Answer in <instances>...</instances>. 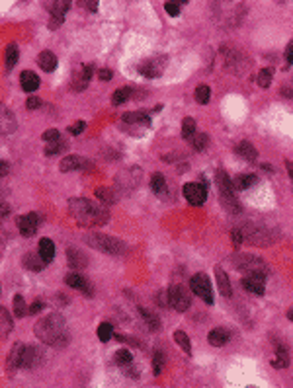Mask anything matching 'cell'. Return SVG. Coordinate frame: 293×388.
Listing matches in <instances>:
<instances>
[{
  "instance_id": "7402d4cb",
  "label": "cell",
  "mask_w": 293,
  "mask_h": 388,
  "mask_svg": "<svg viewBox=\"0 0 293 388\" xmlns=\"http://www.w3.org/2000/svg\"><path fill=\"white\" fill-rule=\"evenodd\" d=\"M215 281H217V287H219V293L223 296H231L233 295V289H231V279L229 275L225 273L223 267H215Z\"/></svg>"
},
{
  "instance_id": "5b68a950",
  "label": "cell",
  "mask_w": 293,
  "mask_h": 388,
  "mask_svg": "<svg viewBox=\"0 0 293 388\" xmlns=\"http://www.w3.org/2000/svg\"><path fill=\"white\" fill-rule=\"evenodd\" d=\"M231 264L237 271L246 273V275H260L266 277L268 275V266L266 262L258 257V255L252 254H233L231 255Z\"/></svg>"
},
{
  "instance_id": "94428289",
  "label": "cell",
  "mask_w": 293,
  "mask_h": 388,
  "mask_svg": "<svg viewBox=\"0 0 293 388\" xmlns=\"http://www.w3.org/2000/svg\"><path fill=\"white\" fill-rule=\"evenodd\" d=\"M287 318H289V320L293 322V307L289 308V310H287Z\"/></svg>"
},
{
  "instance_id": "91938a15",
  "label": "cell",
  "mask_w": 293,
  "mask_h": 388,
  "mask_svg": "<svg viewBox=\"0 0 293 388\" xmlns=\"http://www.w3.org/2000/svg\"><path fill=\"white\" fill-rule=\"evenodd\" d=\"M282 92H283L285 98H293V88H283Z\"/></svg>"
},
{
  "instance_id": "7c38bea8",
  "label": "cell",
  "mask_w": 293,
  "mask_h": 388,
  "mask_svg": "<svg viewBox=\"0 0 293 388\" xmlns=\"http://www.w3.org/2000/svg\"><path fill=\"white\" fill-rule=\"evenodd\" d=\"M184 197H186V201L190 205H199L205 203V199H207V189H205V185L203 184H196V182H190V184L184 185Z\"/></svg>"
},
{
  "instance_id": "8d00e7d4",
  "label": "cell",
  "mask_w": 293,
  "mask_h": 388,
  "mask_svg": "<svg viewBox=\"0 0 293 388\" xmlns=\"http://www.w3.org/2000/svg\"><path fill=\"white\" fill-rule=\"evenodd\" d=\"M114 361L119 365V367H127V365H131V363H133V355H131L127 349H119V351H115Z\"/></svg>"
},
{
  "instance_id": "f907efd6",
  "label": "cell",
  "mask_w": 293,
  "mask_h": 388,
  "mask_svg": "<svg viewBox=\"0 0 293 388\" xmlns=\"http://www.w3.org/2000/svg\"><path fill=\"white\" fill-rule=\"evenodd\" d=\"M84 127H86V123L84 121H74V125L69 127V133L71 135H80L84 131Z\"/></svg>"
},
{
  "instance_id": "484cf974",
  "label": "cell",
  "mask_w": 293,
  "mask_h": 388,
  "mask_svg": "<svg viewBox=\"0 0 293 388\" xmlns=\"http://www.w3.org/2000/svg\"><path fill=\"white\" fill-rule=\"evenodd\" d=\"M37 64L45 72H53L57 69V57L51 51H41L37 55Z\"/></svg>"
},
{
  "instance_id": "8fae6325",
  "label": "cell",
  "mask_w": 293,
  "mask_h": 388,
  "mask_svg": "<svg viewBox=\"0 0 293 388\" xmlns=\"http://www.w3.org/2000/svg\"><path fill=\"white\" fill-rule=\"evenodd\" d=\"M149 115L145 113H137V112H129V113H123V117H121V125L119 127H123L127 131H131V133H141V129H146L149 127Z\"/></svg>"
},
{
  "instance_id": "7dc6e473",
  "label": "cell",
  "mask_w": 293,
  "mask_h": 388,
  "mask_svg": "<svg viewBox=\"0 0 293 388\" xmlns=\"http://www.w3.org/2000/svg\"><path fill=\"white\" fill-rule=\"evenodd\" d=\"M45 143H57V141H61V133L57 131V129H47L41 137Z\"/></svg>"
},
{
  "instance_id": "d6986e66",
  "label": "cell",
  "mask_w": 293,
  "mask_h": 388,
  "mask_svg": "<svg viewBox=\"0 0 293 388\" xmlns=\"http://www.w3.org/2000/svg\"><path fill=\"white\" fill-rule=\"evenodd\" d=\"M266 277H260V275H246L244 279H241V285L246 289V291H250L254 295H264V291H266Z\"/></svg>"
},
{
  "instance_id": "d590c367",
  "label": "cell",
  "mask_w": 293,
  "mask_h": 388,
  "mask_svg": "<svg viewBox=\"0 0 293 388\" xmlns=\"http://www.w3.org/2000/svg\"><path fill=\"white\" fill-rule=\"evenodd\" d=\"M164 363H166V359H164V353L160 351V349H155L153 351V373L155 375H160L162 373V369H164Z\"/></svg>"
},
{
  "instance_id": "6da1fadb",
  "label": "cell",
  "mask_w": 293,
  "mask_h": 388,
  "mask_svg": "<svg viewBox=\"0 0 293 388\" xmlns=\"http://www.w3.org/2000/svg\"><path fill=\"white\" fill-rule=\"evenodd\" d=\"M35 336L39 341H43L45 346H53L59 348L65 346L69 341V332H67V322L59 312H53L49 316H45L35 324Z\"/></svg>"
},
{
  "instance_id": "681fc988",
  "label": "cell",
  "mask_w": 293,
  "mask_h": 388,
  "mask_svg": "<svg viewBox=\"0 0 293 388\" xmlns=\"http://www.w3.org/2000/svg\"><path fill=\"white\" fill-rule=\"evenodd\" d=\"M43 102L39 100V98H35V96H30L28 100H26V107L28 110H37V107H41Z\"/></svg>"
},
{
  "instance_id": "7bdbcfd3",
  "label": "cell",
  "mask_w": 293,
  "mask_h": 388,
  "mask_svg": "<svg viewBox=\"0 0 293 388\" xmlns=\"http://www.w3.org/2000/svg\"><path fill=\"white\" fill-rule=\"evenodd\" d=\"M14 314L18 318H24L28 314V307H26V303H24V296L22 295H16L14 296Z\"/></svg>"
},
{
  "instance_id": "d4e9b609",
  "label": "cell",
  "mask_w": 293,
  "mask_h": 388,
  "mask_svg": "<svg viewBox=\"0 0 293 388\" xmlns=\"http://www.w3.org/2000/svg\"><path fill=\"white\" fill-rule=\"evenodd\" d=\"M67 260H69V266L74 267V269H82V267L88 266V257H86L82 252L74 250V248H69V250H67Z\"/></svg>"
},
{
  "instance_id": "e0dca14e",
  "label": "cell",
  "mask_w": 293,
  "mask_h": 388,
  "mask_svg": "<svg viewBox=\"0 0 293 388\" xmlns=\"http://www.w3.org/2000/svg\"><path fill=\"white\" fill-rule=\"evenodd\" d=\"M16 129H18V125H16L14 113H12L4 103H0V133L10 135V133H14Z\"/></svg>"
},
{
  "instance_id": "60d3db41",
  "label": "cell",
  "mask_w": 293,
  "mask_h": 388,
  "mask_svg": "<svg viewBox=\"0 0 293 388\" xmlns=\"http://www.w3.org/2000/svg\"><path fill=\"white\" fill-rule=\"evenodd\" d=\"M272 74H274L272 69H262V71L258 72V78H256L258 86H260V88H268V86L272 84Z\"/></svg>"
},
{
  "instance_id": "ab89813d",
  "label": "cell",
  "mask_w": 293,
  "mask_h": 388,
  "mask_svg": "<svg viewBox=\"0 0 293 388\" xmlns=\"http://www.w3.org/2000/svg\"><path fill=\"white\" fill-rule=\"evenodd\" d=\"M18 47L14 45V43H10L8 47H6V69H12L16 62H18Z\"/></svg>"
},
{
  "instance_id": "9c48e42d",
  "label": "cell",
  "mask_w": 293,
  "mask_h": 388,
  "mask_svg": "<svg viewBox=\"0 0 293 388\" xmlns=\"http://www.w3.org/2000/svg\"><path fill=\"white\" fill-rule=\"evenodd\" d=\"M221 53L225 55V62H227V69H229V71L237 72V74H242L244 71H248V67H250L248 57H244V55H241L239 51L229 49V47H223Z\"/></svg>"
},
{
  "instance_id": "836d02e7",
  "label": "cell",
  "mask_w": 293,
  "mask_h": 388,
  "mask_svg": "<svg viewBox=\"0 0 293 388\" xmlns=\"http://www.w3.org/2000/svg\"><path fill=\"white\" fill-rule=\"evenodd\" d=\"M174 341L178 343V348L184 351V353H192V343H190V337L186 332H182V330H176L174 332Z\"/></svg>"
},
{
  "instance_id": "603a6c76",
  "label": "cell",
  "mask_w": 293,
  "mask_h": 388,
  "mask_svg": "<svg viewBox=\"0 0 293 388\" xmlns=\"http://www.w3.org/2000/svg\"><path fill=\"white\" fill-rule=\"evenodd\" d=\"M22 349H24V346H22V343H16V346L10 349V353H8V359H6V371H8V375H14V373H16V369L20 367Z\"/></svg>"
},
{
  "instance_id": "83f0119b",
  "label": "cell",
  "mask_w": 293,
  "mask_h": 388,
  "mask_svg": "<svg viewBox=\"0 0 293 388\" xmlns=\"http://www.w3.org/2000/svg\"><path fill=\"white\" fill-rule=\"evenodd\" d=\"M256 182H258V178L254 174H239L233 178V187L235 189H250Z\"/></svg>"
},
{
  "instance_id": "277c9868",
  "label": "cell",
  "mask_w": 293,
  "mask_h": 388,
  "mask_svg": "<svg viewBox=\"0 0 293 388\" xmlns=\"http://www.w3.org/2000/svg\"><path fill=\"white\" fill-rule=\"evenodd\" d=\"M217 185H219V197H221V205L225 207V211L231 214H239L242 211L241 203L235 195V187H233V180H231L225 170H217Z\"/></svg>"
},
{
  "instance_id": "f546056e",
  "label": "cell",
  "mask_w": 293,
  "mask_h": 388,
  "mask_svg": "<svg viewBox=\"0 0 293 388\" xmlns=\"http://www.w3.org/2000/svg\"><path fill=\"white\" fill-rule=\"evenodd\" d=\"M139 312H141V316H143L146 328H149L151 332H158V330H160V318H158L153 310H149V308H139Z\"/></svg>"
},
{
  "instance_id": "e575fe53",
  "label": "cell",
  "mask_w": 293,
  "mask_h": 388,
  "mask_svg": "<svg viewBox=\"0 0 293 388\" xmlns=\"http://www.w3.org/2000/svg\"><path fill=\"white\" fill-rule=\"evenodd\" d=\"M96 197H98V199H100L104 205L115 203V193L110 189V187H106V185H102V187H98V189H96Z\"/></svg>"
},
{
  "instance_id": "5bb4252c",
  "label": "cell",
  "mask_w": 293,
  "mask_h": 388,
  "mask_svg": "<svg viewBox=\"0 0 293 388\" xmlns=\"http://www.w3.org/2000/svg\"><path fill=\"white\" fill-rule=\"evenodd\" d=\"M37 226H39V214L37 213L22 214L18 219V228L24 236H33L37 232Z\"/></svg>"
},
{
  "instance_id": "ffe728a7",
  "label": "cell",
  "mask_w": 293,
  "mask_h": 388,
  "mask_svg": "<svg viewBox=\"0 0 293 388\" xmlns=\"http://www.w3.org/2000/svg\"><path fill=\"white\" fill-rule=\"evenodd\" d=\"M59 166H61V172L69 174V172H74V170H80V168L88 166V164H86V160L80 158V156H76V154H69V156H65L63 160H61Z\"/></svg>"
},
{
  "instance_id": "74e56055",
  "label": "cell",
  "mask_w": 293,
  "mask_h": 388,
  "mask_svg": "<svg viewBox=\"0 0 293 388\" xmlns=\"http://www.w3.org/2000/svg\"><path fill=\"white\" fill-rule=\"evenodd\" d=\"M131 98V90L129 88H117L112 96V103L114 105H121V103H125L127 100Z\"/></svg>"
},
{
  "instance_id": "cb8c5ba5",
  "label": "cell",
  "mask_w": 293,
  "mask_h": 388,
  "mask_svg": "<svg viewBox=\"0 0 293 388\" xmlns=\"http://www.w3.org/2000/svg\"><path fill=\"white\" fill-rule=\"evenodd\" d=\"M20 84L24 92H35L39 88V76L32 71H24L20 74Z\"/></svg>"
},
{
  "instance_id": "f1b7e54d",
  "label": "cell",
  "mask_w": 293,
  "mask_h": 388,
  "mask_svg": "<svg viewBox=\"0 0 293 388\" xmlns=\"http://www.w3.org/2000/svg\"><path fill=\"white\" fill-rule=\"evenodd\" d=\"M237 154L241 156L242 160H248V162H254V160H256V156H258L256 148H254L248 141H242V143L237 144Z\"/></svg>"
},
{
  "instance_id": "1f68e13d",
  "label": "cell",
  "mask_w": 293,
  "mask_h": 388,
  "mask_svg": "<svg viewBox=\"0 0 293 388\" xmlns=\"http://www.w3.org/2000/svg\"><path fill=\"white\" fill-rule=\"evenodd\" d=\"M12 316L6 308H0V337H6L12 332Z\"/></svg>"
},
{
  "instance_id": "f35d334b",
  "label": "cell",
  "mask_w": 293,
  "mask_h": 388,
  "mask_svg": "<svg viewBox=\"0 0 293 388\" xmlns=\"http://www.w3.org/2000/svg\"><path fill=\"white\" fill-rule=\"evenodd\" d=\"M114 336V326L110 324V322H102L100 326H98V339L100 341H110V337Z\"/></svg>"
},
{
  "instance_id": "8992f818",
  "label": "cell",
  "mask_w": 293,
  "mask_h": 388,
  "mask_svg": "<svg viewBox=\"0 0 293 388\" xmlns=\"http://www.w3.org/2000/svg\"><path fill=\"white\" fill-rule=\"evenodd\" d=\"M84 242L88 246H92L100 252H106V254H123L125 252V244L119 240V238H114V236L108 234H90L84 238Z\"/></svg>"
},
{
  "instance_id": "3957f363",
  "label": "cell",
  "mask_w": 293,
  "mask_h": 388,
  "mask_svg": "<svg viewBox=\"0 0 293 388\" xmlns=\"http://www.w3.org/2000/svg\"><path fill=\"white\" fill-rule=\"evenodd\" d=\"M239 232L242 234V242L254 246H270L280 238L278 230L264 225H254V223H244L242 226H239Z\"/></svg>"
},
{
  "instance_id": "7a4b0ae2",
  "label": "cell",
  "mask_w": 293,
  "mask_h": 388,
  "mask_svg": "<svg viewBox=\"0 0 293 388\" xmlns=\"http://www.w3.org/2000/svg\"><path fill=\"white\" fill-rule=\"evenodd\" d=\"M69 213L73 214L74 221L82 226H102L110 219L106 209L98 207L96 203L84 199V197H76V199L69 201Z\"/></svg>"
},
{
  "instance_id": "30bf717a",
  "label": "cell",
  "mask_w": 293,
  "mask_h": 388,
  "mask_svg": "<svg viewBox=\"0 0 293 388\" xmlns=\"http://www.w3.org/2000/svg\"><path fill=\"white\" fill-rule=\"evenodd\" d=\"M166 67V57H153V59H145L137 64V71L141 72L145 78H158Z\"/></svg>"
},
{
  "instance_id": "ac0fdd59",
  "label": "cell",
  "mask_w": 293,
  "mask_h": 388,
  "mask_svg": "<svg viewBox=\"0 0 293 388\" xmlns=\"http://www.w3.org/2000/svg\"><path fill=\"white\" fill-rule=\"evenodd\" d=\"M65 283L69 287H73V289H78V291H82L84 296H92V285L84 279L82 275H78V273H69V275L65 277Z\"/></svg>"
},
{
  "instance_id": "db71d44e",
  "label": "cell",
  "mask_w": 293,
  "mask_h": 388,
  "mask_svg": "<svg viewBox=\"0 0 293 388\" xmlns=\"http://www.w3.org/2000/svg\"><path fill=\"white\" fill-rule=\"evenodd\" d=\"M98 78H100V80H106V82L112 80V71H110V69H102V71L98 72Z\"/></svg>"
},
{
  "instance_id": "816d5d0a",
  "label": "cell",
  "mask_w": 293,
  "mask_h": 388,
  "mask_svg": "<svg viewBox=\"0 0 293 388\" xmlns=\"http://www.w3.org/2000/svg\"><path fill=\"white\" fill-rule=\"evenodd\" d=\"M231 240H233V244L237 246V248L242 244V234L239 232V228H233V230H231Z\"/></svg>"
},
{
  "instance_id": "680465c9",
  "label": "cell",
  "mask_w": 293,
  "mask_h": 388,
  "mask_svg": "<svg viewBox=\"0 0 293 388\" xmlns=\"http://www.w3.org/2000/svg\"><path fill=\"white\" fill-rule=\"evenodd\" d=\"M285 168H287V174H289V178L293 180V162L291 160H285Z\"/></svg>"
},
{
  "instance_id": "9a60e30c",
  "label": "cell",
  "mask_w": 293,
  "mask_h": 388,
  "mask_svg": "<svg viewBox=\"0 0 293 388\" xmlns=\"http://www.w3.org/2000/svg\"><path fill=\"white\" fill-rule=\"evenodd\" d=\"M39 363H41V353H39V349L33 348V346H24V349H22L20 367L22 369H35Z\"/></svg>"
},
{
  "instance_id": "11a10c76",
  "label": "cell",
  "mask_w": 293,
  "mask_h": 388,
  "mask_svg": "<svg viewBox=\"0 0 293 388\" xmlns=\"http://www.w3.org/2000/svg\"><path fill=\"white\" fill-rule=\"evenodd\" d=\"M285 59L289 64H293V39L289 41V45H287V49H285Z\"/></svg>"
},
{
  "instance_id": "b9f144b4",
  "label": "cell",
  "mask_w": 293,
  "mask_h": 388,
  "mask_svg": "<svg viewBox=\"0 0 293 388\" xmlns=\"http://www.w3.org/2000/svg\"><path fill=\"white\" fill-rule=\"evenodd\" d=\"M63 150H67V143H65L63 139H61V141H57V143H47V146H45V154H47V156L61 154Z\"/></svg>"
},
{
  "instance_id": "c3c4849f",
  "label": "cell",
  "mask_w": 293,
  "mask_h": 388,
  "mask_svg": "<svg viewBox=\"0 0 293 388\" xmlns=\"http://www.w3.org/2000/svg\"><path fill=\"white\" fill-rule=\"evenodd\" d=\"M180 6H182V2H166V4H164V10L168 12V16L176 18L180 14Z\"/></svg>"
},
{
  "instance_id": "4dcf8cb0",
  "label": "cell",
  "mask_w": 293,
  "mask_h": 388,
  "mask_svg": "<svg viewBox=\"0 0 293 388\" xmlns=\"http://www.w3.org/2000/svg\"><path fill=\"white\" fill-rule=\"evenodd\" d=\"M37 254L41 255V260L45 264H49L53 260V255H55V244H53V240L41 238V240H39V252H37Z\"/></svg>"
},
{
  "instance_id": "ee69618b",
  "label": "cell",
  "mask_w": 293,
  "mask_h": 388,
  "mask_svg": "<svg viewBox=\"0 0 293 388\" xmlns=\"http://www.w3.org/2000/svg\"><path fill=\"white\" fill-rule=\"evenodd\" d=\"M164 187H166V180H164V176L162 174H153V178H151V189H153L155 193H160Z\"/></svg>"
},
{
  "instance_id": "f6af8a7d",
  "label": "cell",
  "mask_w": 293,
  "mask_h": 388,
  "mask_svg": "<svg viewBox=\"0 0 293 388\" xmlns=\"http://www.w3.org/2000/svg\"><path fill=\"white\" fill-rule=\"evenodd\" d=\"M196 102H199V103H207L210 102V86H205V84H199L198 88H196Z\"/></svg>"
},
{
  "instance_id": "6f0895ef",
  "label": "cell",
  "mask_w": 293,
  "mask_h": 388,
  "mask_svg": "<svg viewBox=\"0 0 293 388\" xmlns=\"http://www.w3.org/2000/svg\"><path fill=\"white\" fill-rule=\"evenodd\" d=\"M80 4H82L84 8H88V10H92V12L98 10V2H80Z\"/></svg>"
},
{
  "instance_id": "44dd1931",
  "label": "cell",
  "mask_w": 293,
  "mask_h": 388,
  "mask_svg": "<svg viewBox=\"0 0 293 388\" xmlns=\"http://www.w3.org/2000/svg\"><path fill=\"white\" fill-rule=\"evenodd\" d=\"M231 337V332L227 328H215L207 334V341H210L213 348H223Z\"/></svg>"
},
{
  "instance_id": "4316f807",
  "label": "cell",
  "mask_w": 293,
  "mask_h": 388,
  "mask_svg": "<svg viewBox=\"0 0 293 388\" xmlns=\"http://www.w3.org/2000/svg\"><path fill=\"white\" fill-rule=\"evenodd\" d=\"M22 262H24V267H26V269H32V271H41L43 267L47 266L41 260V255L33 254V252H28V254L24 255Z\"/></svg>"
},
{
  "instance_id": "d6a6232c",
  "label": "cell",
  "mask_w": 293,
  "mask_h": 388,
  "mask_svg": "<svg viewBox=\"0 0 293 388\" xmlns=\"http://www.w3.org/2000/svg\"><path fill=\"white\" fill-rule=\"evenodd\" d=\"M182 137L188 143H192V139L196 137V121L192 117H184V121H182Z\"/></svg>"
},
{
  "instance_id": "bcb514c9",
  "label": "cell",
  "mask_w": 293,
  "mask_h": 388,
  "mask_svg": "<svg viewBox=\"0 0 293 388\" xmlns=\"http://www.w3.org/2000/svg\"><path fill=\"white\" fill-rule=\"evenodd\" d=\"M207 143H210V137L205 133H196V137L192 139V146L196 148V150H203L205 146H207Z\"/></svg>"
},
{
  "instance_id": "52a82bcc",
  "label": "cell",
  "mask_w": 293,
  "mask_h": 388,
  "mask_svg": "<svg viewBox=\"0 0 293 388\" xmlns=\"http://www.w3.org/2000/svg\"><path fill=\"white\" fill-rule=\"evenodd\" d=\"M166 303L178 312H186L192 305V296L188 289L182 285H170L166 291Z\"/></svg>"
},
{
  "instance_id": "f5cc1de1",
  "label": "cell",
  "mask_w": 293,
  "mask_h": 388,
  "mask_svg": "<svg viewBox=\"0 0 293 388\" xmlns=\"http://www.w3.org/2000/svg\"><path fill=\"white\" fill-rule=\"evenodd\" d=\"M43 307H45V305H43L41 300H37V303H33L32 307L28 308V314H37V312H39Z\"/></svg>"
},
{
  "instance_id": "9f6ffc18",
  "label": "cell",
  "mask_w": 293,
  "mask_h": 388,
  "mask_svg": "<svg viewBox=\"0 0 293 388\" xmlns=\"http://www.w3.org/2000/svg\"><path fill=\"white\" fill-rule=\"evenodd\" d=\"M8 172H10V166H8L6 162H2V160H0V178H2V176H6Z\"/></svg>"
},
{
  "instance_id": "2e32d148",
  "label": "cell",
  "mask_w": 293,
  "mask_h": 388,
  "mask_svg": "<svg viewBox=\"0 0 293 388\" xmlns=\"http://www.w3.org/2000/svg\"><path fill=\"white\" fill-rule=\"evenodd\" d=\"M90 76H92V64H84V67H78L76 72L73 74V88L76 92H82L86 90L88 82H90Z\"/></svg>"
},
{
  "instance_id": "ba28073f",
  "label": "cell",
  "mask_w": 293,
  "mask_h": 388,
  "mask_svg": "<svg viewBox=\"0 0 293 388\" xmlns=\"http://www.w3.org/2000/svg\"><path fill=\"white\" fill-rule=\"evenodd\" d=\"M190 287L196 295H199V298L205 305H213V289H211V281L205 273H196L190 281Z\"/></svg>"
},
{
  "instance_id": "4fadbf2b",
  "label": "cell",
  "mask_w": 293,
  "mask_h": 388,
  "mask_svg": "<svg viewBox=\"0 0 293 388\" xmlns=\"http://www.w3.org/2000/svg\"><path fill=\"white\" fill-rule=\"evenodd\" d=\"M47 8L51 12V21H49V28L57 30L65 20V12L71 8V2H49Z\"/></svg>"
}]
</instances>
